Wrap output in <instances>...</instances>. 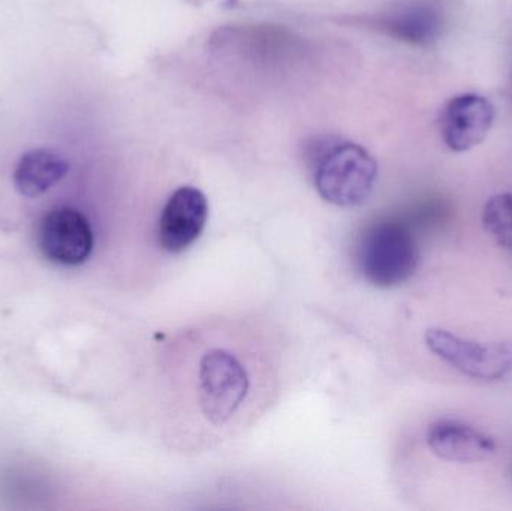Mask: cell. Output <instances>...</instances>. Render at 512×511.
Returning a JSON list of instances; mask_svg holds the SVG:
<instances>
[{
    "mask_svg": "<svg viewBox=\"0 0 512 511\" xmlns=\"http://www.w3.org/2000/svg\"><path fill=\"white\" fill-rule=\"evenodd\" d=\"M495 120L492 102L477 93H463L442 108L439 129L454 152H466L483 143Z\"/></svg>",
    "mask_w": 512,
    "mask_h": 511,
    "instance_id": "52a82bcc",
    "label": "cell"
},
{
    "mask_svg": "<svg viewBox=\"0 0 512 511\" xmlns=\"http://www.w3.org/2000/svg\"><path fill=\"white\" fill-rule=\"evenodd\" d=\"M249 377L242 363L225 350L204 354L200 365V404L213 425H225L242 407Z\"/></svg>",
    "mask_w": 512,
    "mask_h": 511,
    "instance_id": "277c9868",
    "label": "cell"
},
{
    "mask_svg": "<svg viewBox=\"0 0 512 511\" xmlns=\"http://www.w3.org/2000/svg\"><path fill=\"white\" fill-rule=\"evenodd\" d=\"M417 242L402 222L381 219L361 234L357 261L361 275L378 288H394L405 284L417 272Z\"/></svg>",
    "mask_w": 512,
    "mask_h": 511,
    "instance_id": "7a4b0ae2",
    "label": "cell"
},
{
    "mask_svg": "<svg viewBox=\"0 0 512 511\" xmlns=\"http://www.w3.org/2000/svg\"><path fill=\"white\" fill-rule=\"evenodd\" d=\"M484 228L495 237L502 248L512 252V194L490 198L483 212Z\"/></svg>",
    "mask_w": 512,
    "mask_h": 511,
    "instance_id": "8fae6325",
    "label": "cell"
},
{
    "mask_svg": "<svg viewBox=\"0 0 512 511\" xmlns=\"http://www.w3.org/2000/svg\"><path fill=\"white\" fill-rule=\"evenodd\" d=\"M426 440L433 455L453 464H477L498 452L495 438L460 420L441 419L432 423Z\"/></svg>",
    "mask_w": 512,
    "mask_h": 511,
    "instance_id": "9c48e42d",
    "label": "cell"
},
{
    "mask_svg": "<svg viewBox=\"0 0 512 511\" xmlns=\"http://www.w3.org/2000/svg\"><path fill=\"white\" fill-rule=\"evenodd\" d=\"M450 14L444 0H406L379 17L388 35L415 45H429L444 35Z\"/></svg>",
    "mask_w": 512,
    "mask_h": 511,
    "instance_id": "ba28073f",
    "label": "cell"
},
{
    "mask_svg": "<svg viewBox=\"0 0 512 511\" xmlns=\"http://www.w3.org/2000/svg\"><path fill=\"white\" fill-rule=\"evenodd\" d=\"M209 203L194 186H182L173 192L162 210L158 225L159 245L170 254H180L197 242L206 228Z\"/></svg>",
    "mask_w": 512,
    "mask_h": 511,
    "instance_id": "8992f818",
    "label": "cell"
},
{
    "mask_svg": "<svg viewBox=\"0 0 512 511\" xmlns=\"http://www.w3.org/2000/svg\"><path fill=\"white\" fill-rule=\"evenodd\" d=\"M39 251L59 266H81L95 248V234L83 213L72 207L50 210L36 231Z\"/></svg>",
    "mask_w": 512,
    "mask_h": 511,
    "instance_id": "5b68a950",
    "label": "cell"
},
{
    "mask_svg": "<svg viewBox=\"0 0 512 511\" xmlns=\"http://www.w3.org/2000/svg\"><path fill=\"white\" fill-rule=\"evenodd\" d=\"M69 171L65 156L53 149H33L24 153L15 165V189L23 197H41L60 182Z\"/></svg>",
    "mask_w": 512,
    "mask_h": 511,
    "instance_id": "30bf717a",
    "label": "cell"
},
{
    "mask_svg": "<svg viewBox=\"0 0 512 511\" xmlns=\"http://www.w3.org/2000/svg\"><path fill=\"white\" fill-rule=\"evenodd\" d=\"M313 185L322 200L339 207L366 203L378 179V162L360 144L339 137L313 138L306 147Z\"/></svg>",
    "mask_w": 512,
    "mask_h": 511,
    "instance_id": "6da1fadb",
    "label": "cell"
},
{
    "mask_svg": "<svg viewBox=\"0 0 512 511\" xmlns=\"http://www.w3.org/2000/svg\"><path fill=\"white\" fill-rule=\"evenodd\" d=\"M424 339L438 359L472 380L499 381L512 372V342L471 341L441 327H430Z\"/></svg>",
    "mask_w": 512,
    "mask_h": 511,
    "instance_id": "3957f363",
    "label": "cell"
}]
</instances>
